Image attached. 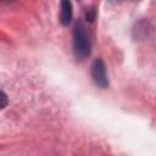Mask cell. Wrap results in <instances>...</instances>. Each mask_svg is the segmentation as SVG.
I'll use <instances>...</instances> for the list:
<instances>
[{
  "label": "cell",
  "mask_w": 156,
  "mask_h": 156,
  "mask_svg": "<svg viewBox=\"0 0 156 156\" xmlns=\"http://www.w3.org/2000/svg\"><path fill=\"white\" fill-rule=\"evenodd\" d=\"M73 52L78 60H84L90 54L89 35L82 23H78L73 32Z\"/></svg>",
  "instance_id": "obj_1"
},
{
  "label": "cell",
  "mask_w": 156,
  "mask_h": 156,
  "mask_svg": "<svg viewBox=\"0 0 156 156\" xmlns=\"http://www.w3.org/2000/svg\"><path fill=\"white\" fill-rule=\"evenodd\" d=\"M91 77L94 83L100 88H106L108 85V79L106 74V67L101 58H96L91 65Z\"/></svg>",
  "instance_id": "obj_2"
},
{
  "label": "cell",
  "mask_w": 156,
  "mask_h": 156,
  "mask_svg": "<svg viewBox=\"0 0 156 156\" xmlns=\"http://www.w3.org/2000/svg\"><path fill=\"white\" fill-rule=\"evenodd\" d=\"M72 20V5L69 1H62L60 7V22L62 26H68Z\"/></svg>",
  "instance_id": "obj_3"
},
{
  "label": "cell",
  "mask_w": 156,
  "mask_h": 156,
  "mask_svg": "<svg viewBox=\"0 0 156 156\" xmlns=\"http://www.w3.org/2000/svg\"><path fill=\"white\" fill-rule=\"evenodd\" d=\"M94 18H95V10H93V9L88 10V11H87V21L93 22Z\"/></svg>",
  "instance_id": "obj_4"
},
{
  "label": "cell",
  "mask_w": 156,
  "mask_h": 156,
  "mask_svg": "<svg viewBox=\"0 0 156 156\" xmlns=\"http://www.w3.org/2000/svg\"><path fill=\"white\" fill-rule=\"evenodd\" d=\"M1 100H2V105H1V107L4 108V107L6 106V95H5V93H4V91L1 93Z\"/></svg>",
  "instance_id": "obj_5"
}]
</instances>
